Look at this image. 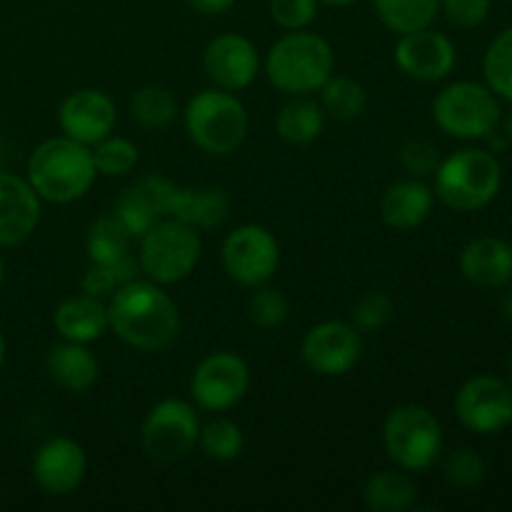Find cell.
<instances>
[{
    "mask_svg": "<svg viewBox=\"0 0 512 512\" xmlns=\"http://www.w3.org/2000/svg\"><path fill=\"white\" fill-rule=\"evenodd\" d=\"M110 328L143 353H163L180 335V310L153 280H128L108 305Z\"/></svg>",
    "mask_w": 512,
    "mask_h": 512,
    "instance_id": "cell-1",
    "label": "cell"
},
{
    "mask_svg": "<svg viewBox=\"0 0 512 512\" xmlns=\"http://www.w3.org/2000/svg\"><path fill=\"white\" fill-rule=\"evenodd\" d=\"M93 153L88 145L68 138H50L28 160V183L50 203H73L95 183Z\"/></svg>",
    "mask_w": 512,
    "mask_h": 512,
    "instance_id": "cell-2",
    "label": "cell"
},
{
    "mask_svg": "<svg viewBox=\"0 0 512 512\" xmlns=\"http://www.w3.org/2000/svg\"><path fill=\"white\" fill-rule=\"evenodd\" d=\"M335 55L325 38L305 30H290L270 48L265 73L278 90L288 95H308L333 75Z\"/></svg>",
    "mask_w": 512,
    "mask_h": 512,
    "instance_id": "cell-3",
    "label": "cell"
},
{
    "mask_svg": "<svg viewBox=\"0 0 512 512\" xmlns=\"http://www.w3.org/2000/svg\"><path fill=\"white\" fill-rule=\"evenodd\" d=\"M503 183V170L490 150L465 148L445 158L435 170V193L448 208L480 210L493 203Z\"/></svg>",
    "mask_w": 512,
    "mask_h": 512,
    "instance_id": "cell-4",
    "label": "cell"
},
{
    "mask_svg": "<svg viewBox=\"0 0 512 512\" xmlns=\"http://www.w3.org/2000/svg\"><path fill=\"white\" fill-rule=\"evenodd\" d=\"M185 130L205 153L228 155L245 140L248 113L230 90H203L185 108Z\"/></svg>",
    "mask_w": 512,
    "mask_h": 512,
    "instance_id": "cell-5",
    "label": "cell"
},
{
    "mask_svg": "<svg viewBox=\"0 0 512 512\" xmlns=\"http://www.w3.org/2000/svg\"><path fill=\"white\" fill-rule=\"evenodd\" d=\"M200 235L180 220H163L140 238L138 265L153 283L170 285L188 278L200 260Z\"/></svg>",
    "mask_w": 512,
    "mask_h": 512,
    "instance_id": "cell-6",
    "label": "cell"
},
{
    "mask_svg": "<svg viewBox=\"0 0 512 512\" xmlns=\"http://www.w3.org/2000/svg\"><path fill=\"white\" fill-rule=\"evenodd\" d=\"M433 118L448 135L460 140L490 138L500 123L495 93L473 80H460L440 90L433 103Z\"/></svg>",
    "mask_w": 512,
    "mask_h": 512,
    "instance_id": "cell-7",
    "label": "cell"
},
{
    "mask_svg": "<svg viewBox=\"0 0 512 512\" xmlns=\"http://www.w3.org/2000/svg\"><path fill=\"white\" fill-rule=\"evenodd\" d=\"M385 450L403 470H425L443 453V428L423 405H400L383 428Z\"/></svg>",
    "mask_w": 512,
    "mask_h": 512,
    "instance_id": "cell-8",
    "label": "cell"
},
{
    "mask_svg": "<svg viewBox=\"0 0 512 512\" xmlns=\"http://www.w3.org/2000/svg\"><path fill=\"white\" fill-rule=\"evenodd\" d=\"M143 450L155 463L188 458L200 438V420L193 405L168 398L155 405L143 423Z\"/></svg>",
    "mask_w": 512,
    "mask_h": 512,
    "instance_id": "cell-9",
    "label": "cell"
},
{
    "mask_svg": "<svg viewBox=\"0 0 512 512\" xmlns=\"http://www.w3.org/2000/svg\"><path fill=\"white\" fill-rule=\"evenodd\" d=\"M280 263L278 240L260 225H240L223 243V268L243 285H260L273 278Z\"/></svg>",
    "mask_w": 512,
    "mask_h": 512,
    "instance_id": "cell-10",
    "label": "cell"
},
{
    "mask_svg": "<svg viewBox=\"0 0 512 512\" xmlns=\"http://www.w3.org/2000/svg\"><path fill=\"white\" fill-rule=\"evenodd\" d=\"M250 385L248 365L233 353H213L200 360L190 380V393L203 410H228L245 398Z\"/></svg>",
    "mask_w": 512,
    "mask_h": 512,
    "instance_id": "cell-11",
    "label": "cell"
},
{
    "mask_svg": "<svg viewBox=\"0 0 512 512\" xmlns=\"http://www.w3.org/2000/svg\"><path fill=\"white\" fill-rule=\"evenodd\" d=\"M455 413L468 430L493 435L512 423V390L500 378L478 375L460 388Z\"/></svg>",
    "mask_w": 512,
    "mask_h": 512,
    "instance_id": "cell-12",
    "label": "cell"
},
{
    "mask_svg": "<svg viewBox=\"0 0 512 512\" xmlns=\"http://www.w3.org/2000/svg\"><path fill=\"white\" fill-rule=\"evenodd\" d=\"M363 353V340L355 325L328 320L308 330L303 340V360L313 373L325 378L345 375Z\"/></svg>",
    "mask_w": 512,
    "mask_h": 512,
    "instance_id": "cell-13",
    "label": "cell"
},
{
    "mask_svg": "<svg viewBox=\"0 0 512 512\" xmlns=\"http://www.w3.org/2000/svg\"><path fill=\"white\" fill-rule=\"evenodd\" d=\"M395 63L408 78L420 83H435L448 78L455 68V45L448 35L438 30H415V33L400 35L395 45Z\"/></svg>",
    "mask_w": 512,
    "mask_h": 512,
    "instance_id": "cell-14",
    "label": "cell"
},
{
    "mask_svg": "<svg viewBox=\"0 0 512 512\" xmlns=\"http://www.w3.org/2000/svg\"><path fill=\"white\" fill-rule=\"evenodd\" d=\"M60 128L68 138L83 145H95L98 140L108 138L115 128V105L103 90H75L60 105Z\"/></svg>",
    "mask_w": 512,
    "mask_h": 512,
    "instance_id": "cell-15",
    "label": "cell"
},
{
    "mask_svg": "<svg viewBox=\"0 0 512 512\" xmlns=\"http://www.w3.org/2000/svg\"><path fill=\"white\" fill-rule=\"evenodd\" d=\"M210 80L223 90H243L255 80L260 58L255 45L245 35L225 33L208 43L203 55Z\"/></svg>",
    "mask_w": 512,
    "mask_h": 512,
    "instance_id": "cell-16",
    "label": "cell"
},
{
    "mask_svg": "<svg viewBox=\"0 0 512 512\" xmlns=\"http://www.w3.org/2000/svg\"><path fill=\"white\" fill-rule=\"evenodd\" d=\"M88 470L83 448L70 438H53L35 453V483L48 495H70L80 488Z\"/></svg>",
    "mask_w": 512,
    "mask_h": 512,
    "instance_id": "cell-17",
    "label": "cell"
},
{
    "mask_svg": "<svg viewBox=\"0 0 512 512\" xmlns=\"http://www.w3.org/2000/svg\"><path fill=\"white\" fill-rule=\"evenodd\" d=\"M40 223V195L28 180L0 173V245H18Z\"/></svg>",
    "mask_w": 512,
    "mask_h": 512,
    "instance_id": "cell-18",
    "label": "cell"
},
{
    "mask_svg": "<svg viewBox=\"0 0 512 512\" xmlns=\"http://www.w3.org/2000/svg\"><path fill=\"white\" fill-rule=\"evenodd\" d=\"M460 270L480 288H503L512 278V245L500 238H478L460 253Z\"/></svg>",
    "mask_w": 512,
    "mask_h": 512,
    "instance_id": "cell-19",
    "label": "cell"
},
{
    "mask_svg": "<svg viewBox=\"0 0 512 512\" xmlns=\"http://www.w3.org/2000/svg\"><path fill=\"white\" fill-rule=\"evenodd\" d=\"M230 198L220 188H175L168 218L180 220L195 230L218 228L228 220Z\"/></svg>",
    "mask_w": 512,
    "mask_h": 512,
    "instance_id": "cell-20",
    "label": "cell"
},
{
    "mask_svg": "<svg viewBox=\"0 0 512 512\" xmlns=\"http://www.w3.org/2000/svg\"><path fill=\"white\" fill-rule=\"evenodd\" d=\"M53 323L60 338L73 340V343H93L103 338L105 330L110 328L108 308L100 303V298L88 293L63 300L55 310Z\"/></svg>",
    "mask_w": 512,
    "mask_h": 512,
    "instance_id": "cell-21",
    "label": "cell"
},
{
    "mask_svg": "<svg viewBox=\"0 0 512 512\" xmlns=\"http://www.w3.org/2000/svg\"><path fill=\"white\" fill-rule=\"evenodd\" d=\"M45 365H48L50 378L70 393H83L93 388L100 373L98 358L85 348V343H73V340L53 345L48 350Z\"/></svg>",
    "mask_w": 512,
    "mask_h": 512,
    "instance_id": "cell-22",
    "label": "cell"
},
{
    "mask_svg": "<svg viewBox=\"0 0 512 512\" xmlns=\"http://www.w3.org/2000/svg\"><path fill=\"white\" fill-rule=\"evenodd\" d=\"M433 208V190L420 180H400L390 185L380 203L383 220L395 230L418 228Z\"/></svg>",
    "mask_w": 512,
    "mask_h": 512,
    "instance_id": "cell-23",
    "label": "cell"
},
{
    "mask_svg": "<svg viewBox=\"0 0 512 512\" xmlns=\"http://www.w3.org/2000/svg\"><path fill=\"white\" fill-rule=\"evenodd\" d=\"M418 500V488L405 473L385 470L365 485V505L375 512H405Z\"/></svg>",
    "mask_w": 512,
    "mask_h": 512,
    "instance_id": "cell-24",
    "label": "cell"
},
{
    "mask_svg": "<svg viewBox=\"0 0 512 512\" xmlns=\"http://www.w3.org/2000/svg\"><path fill=\"white\" fill-rule=\"evenodd\" d=\"M325 125V113L318 103L305 98L290 100L288 105H283L275 118V130H278L280 138L285 143L293 145H305L313 143L320 133H323Z\"/></svg>",
    "mask_w": 512,
    "mask_h": 512,
    "instance_id": "cell-25",
    "label": "cell"
},
{
    "mask_svg": "<svg viewBox=\"0 0 512 512\" xmlns=\"http://www.w3.org/2000/svg\"><path fill=\"white\" fill-rule=\"evenodd\" d=\"M373 8L385 28L405 35L430 28L440 10V0H373Z\"/></svg>",
    "mask_w": 512,
    "mask_h": 512,
    "instance_id": "cell-26",
    "label": "cell"
},
{
    "mask_svg": "<svg viewBox=\"0 0 512 512\" xmlns=\"http://www.w3.org/2000/svg\"><path fill=\"white\" fill-rule=\"evenodd\" d=\"M130 233L120 225V220L113 213L103 215L95 220L88 230V255L93 263H113V260L130 255Z\"/></svg>",
    "mask_w": 512,
    "mask_h": 512,
    "instance_id": "cell-27",
    "label": "cell"
},
{
    "mask_svg": "<svg viewBox=\"0 0 512 512\" xmlns=\"http://www.w3.org/2000/svg\"><path fill=\"white\" fill-rule=\"evenodd\" d=\"M323 108L338 120H355L365 113L368 95L355 78L348 75H330L323 88Z\"/></svg>",
    "mask_w": 512,
    "mask_h": 512,
    "instance_id": "cell-28",
    "label": "cell"
},
{
    "mask_svg": "<svg viewBox=\"0 0 512 512\" xmlns=\"http://www.w3.org/2000/svg\"><path fill=\"white\" fill-rule=\"evenodd\" d=\"M130 113L145 128H165L178 115V100L160 85H145L130 100Z\"/></svg>",
    "mask_w": 512,
    "mask_h": 512,
    "instance_id": "cell-29",
    "label": "cell"
},
{
    "mask_svg": "<svg viewBox=\"0 0 512 512\" xmlns=\"http://www.w3.org/2000/svg\"><path fill=\"white\" fill-rule=\"evenodd\" d=\"M483 70L488 88L500 98L512 100V25L490 43Z\"/></svg>",
    "mask_w": 512,
    "mask_h": 512,
    "instance_id": "cell-30",
    "label": "cell"
},
{
    "mask_svg": "<svg viewBox=\"0 0 512 512\" xmlns=\"http://www.w3.org/2000/svg\"><path fill=\"white\" fill-rule=\"evenodd\" d=\"M138 268L140 265L133 255H125V258L113 260V263H90L88 273L83 275V293L95 295V298L115 293L120 285L135 278Z\"/></svg>",
    "mask_w": 512,
    "mask_h": 512,
    "instance_id": "cell-31",
    "label": "cell"
},
{
    "mask_svg": "<svg viewBox=\"0 0 512 512\" xmlns=\"http://www.w3.org/2000/svg\"><path fill=\"white\" fill-rule=\"evenodd\" d=\"M198 443L203 448V453L210 460H218V463L235 460L245 448L243 430L233 420H213L205 428H200Z\"/></svg>",
    "mask_w": 512,
    "mask_h": 512,
    "instance_id": "cell-32",
    "label": "cell"
},
{
    "mask_svg": "<svg viewBox=\"0 0 512 512\" xmlns=\"http://www.w3.org/2000/svg\"><path fill=\"white\" fill-rule=\"evenodd\" d=\"M90 153H93L95 170L105 178H118V175L130 173L138 163V145L130 143L128 138L108 135V138L98 140L95 150H90Z\"/></svg>",
    "mask_w": 512,
    "mask_h": 512,
    "instance_id": "cell-33",
    "label": "cell"
},
{
    "mask_svg": "<svg viewBox=\"0 0 512 512\" xmlns=\"http://www.w3.org/2000/svg\"><path fill=\"white\" fill-rule=\"evenodd\" d=\"M110 213H113L115 218L120 220V225L128 230L130 238H133V240L143 238V235L148 233L150 228H153L155 218H158V215H155V210H153V205L145 200V195L140 193L135 185L130 190H125L123 195H120L118 203H115V208L110 210Z\"/></svg>",
    "mask_w": 512,
    "mask_h": 512,
    "instance_id": "cell-34",
    "label": "cell"
},
{
    "mask_svg": "<svg viewBox=\"0 0 512 512\" xmlns=\"http://www.w3.org/2000/svg\"><path fill=\"white\" fill-rule=\"evenodd\" d=\"M445 480L455 488H478L485 480V463L475 450H455L448 460H445Z\"/></svg>",
    "mask_w": 512,
    "mask_h": 512,
    "instance_id": "cell-35",
    "label": "cell"
},
{
    "mask_svg": "<svg viewBox=\"0 0 512 512\" xmlns=\"http://www.w3.org/2000/svg\"><path fill=\"white\" fill-rule=\"evenodd\" d=\"M250 318H253L255 325L265 330L280 328V325L288 320V298H285L280 290L273 288H263L250 298Z\"/></svg>",
    "mask_w": 512,
    "mask_h": 512,
    "instance_id": "cell-36",
    "label": "cell"
},
{
    "mask_svg": "<svg viewBox=\"0 0 512 512\" xmlns=\"http://www.w3.org/2000/svg\"><path fill=\"white\" fill-rule=\"evenodd\" d=\"M393 318V300L385 293H365L353 308V325L360 333H373Z\"/></svg>",
    "mask_w": 512,
    "mask_h": 512,
    "instance_id": "cell-37",
    "label": "cell"
},
{
    "mask_svg": "<svg viewBox=\"0 0 512 512\" xmlns=\"http://www.w3.org/2000/svg\"><path fill=\"white\" fill-rule=\"evenodd\" d=\"M320 0H270V18L285 30H305L318 18Z\"/></svg>",
    "mask_w": 512,
    "mask_h": 512,
    "instance_id": "cell-38",
    "label": "cell"
},
{
    "mask_svg": "<svg viewBox=\"0 0 512 512\" xmlns=\"http://www.w3.org/2000/svg\"><path fill=\"white\" fill-rule=\"evenodd\" d=\"M400 163L408 173L418 175H430L438 170L440 165V153H438V145L430 143L428 138H410L405 140V145L400 148Z\"/></svg>",
    "mask_w": 512,
    "mask_h": 512,
    "instance_id": "cell-39",
    "label": "cell"
},
{
    "mask_svg": "<svg viewBox=\"0 0 512 512\" xmlns=\"http://www.w3.org/2000/svg\"><path fill=\"white\" fill-rule=\"evenodd\" d=\"M445 15L458 28H478L490 13V0H440Z\"/></svg>",
    "mask_w": 512,
    "mask_h": 512,
    "instance_id": "cell-40",
    "label": "cell"
},
{
    "mask_svg": "<svg viewBox=\"0 0 512 512\" xmlns=\"http://www.w3.org/2000/svg\"><path fill=\"white\" fill-rule=\"evenodd\" d=\"M185 3L203 15H220V13H228V10L235 5V0H185Z\"/></svg>",
    "mask_w": 512,
    "mask_h": 512,
    "instance_id": "cell-41",
    "label": "cell"
},
{
    "mask_svg": "<svg viewBox=\"0 0 512 512\" xmlns=\"http://www.w3.org/2000/svg\"><path fill=\"white\" fill-rule=\"evenodd\" d=\"M320 3L330 5V8H348V5H353L355 0H320Z\"/></svg>",
    "mask_w": 512,
    "mask_h": 512,
    "instance_id": "cell-42",
    "label": "cell"
},
{
    "mask_svg": "<svg viewBox=\"0 0 512 512\" xmlns=\"http://www.w3.org/2000/svg\"><path fill=\"white\" fill-rule=\"evenodd\" d=\"M503 315L508 320H512V295H508V298L503 300Z\"/></svg>",
    "mask_w": 512,
    "mask_h": 512,
    "instance_id": "cell-43",
    "label": "cell"
},
{
    "mask_svg": "<svg viewBox=\"0 0 512 512\" xmlns=\"http://www.w3.org/2000/svg\"><path fill=\"white\" fill-rule=\"evenodd\" d=\"M3 360H5V340L3 335H0V365H3Z\"/></svg>",
    "mask_w": 512,
    "mask_h": 512,
    "instance_id": "cell-44",
    "label": "cell"
},
{
    "mask_svg": "<svg viewBox=\"0 0 512 512\" xmlns=\"http://www.w3.org/2000/svg\"><path fill=\"white\" fill-rule=\"evenodd\" d=\"M3 278H5V263L3 258H0V285H3Z\"/></svg>",
    "mask_w": 512,
    "mask_h": 512,
    "instance_id": "cell-45",
    "label": "cell"
},
{
    "mask_svg": "<svg viewBox=\"0 0 512 512\" xmlns=\"http://www.w3.org/2000/svg\"><path fill=\"white\" fill-rule=\"evenodd\" d=\"M505 130H508V138L512 140V115L508 118V125H505Z\"/></svg>",
    "mask_w": 512,
    "mask_h": 512,
    "instance_id": "cell-46",
    "label": "cell"
},
{
    "mask_svg": "<svg viewBox=\"0 0 512 512\" xmlns=\"http://www.w3.org/2000/svg\"><path fill=\"white\" fill-rule=\"evenodd\" d=\"M508 373H510V380H512V353H510V358H508Z\"/></svg>",
    "mask_w": 512,
    "mask_h": 512,
    "instance_id": "cell-47",
    "label": "cell"
},
{
    "mask_svg": "<svg viewBox=\"0 0 512 512\" xmlns=\"http://www.w3.org/2000/svg\"><path fill=\"white\" fill-rule=\"evenodd\" d=\"M0 148H3V143H0Z\"/></svg>",
    "mask_w": 512,
    "mask_h": 512,
    "instance_id": "cell-48",
    "label": "cell"
}]
</instances>
